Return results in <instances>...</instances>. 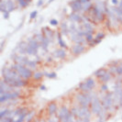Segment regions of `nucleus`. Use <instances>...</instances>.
I'll use <instances>...</instances> for the list:
<instances>
[{"label":"nucleus","mask_w":122,"mask_h":122,"mask_svg":"<svg viewBox=\"0 0 122 122\" xmlns=\"http://www.w3.org/2000/svg\"><path fill=\"white\" fill-rule=\"evenodd\" d=\"M10 67L12 68L13 70L17 71L18 73V74L21 76V78L24 80H29V79H30V78H32L33 73H34L32 72L31 69L28 68L27 66H24V65L16 63V62H14Z\"/></svg>","instance_id":"1"},{"label":"nucleus","mask_w":122,"mask_h":122,"mask_svg":"<svg viewBox=\"0 0 122 122\" xmlns=\"http://www.w3.org/2000/svg\"><path fill=\"white\" fill-rule=\"evenodd\" d=\"M103 108L107 111H112V109L115 107H114V100H113V92L107 91L106 92L103 97L101 98Z\"/></svg>","instance_id":"2"},{"label":"nucleus","mask_w":122,"mask_h":122,"mask_svg":"<svg viewBox=\"0 0 122 122\" xmlns=\"http://www.w3.org/2000/svg\"><path fill=\"white\" fill-rule=\"evenodd\" d=\"M96 86V81L93 78H87L85 82H82L78 85V88L81 92L83 93H87V92L93 91V89Z\"/></svg>","instance_id":"3"},{"label":"nucleus","mask_w":122,"mask_h":122,"mask_svg":"<svg viewBox=\"0 0 122 122\" xmlns=\"http://www.w3.org/2000/svg\"><path fill=\"white\" fill-rule=\"evenodd\" d=\"M90 109H91L92 114H93V115H97V116L99 114V112L103 109L101 98L99 97L97 95L93 98L91 104H90Z\"/></svg>","instance_id":"4"},{"label":"nucleus","mask_w":122,"mask_h":122,"mask_svg":"<svg viewBox=\"0 0 122 122\" xmlns=\"http://www.w3.org/2000/svg\"><path fill=\"white\" fill-rule=\"evenodd\" d=\"M41 48V44L37 41L34 38L29 39L28 41V49H27V54L28 55H37L38 51Z\"/></svg>","instance_id":"5"},{"label":"nucleus","mask_w":122,"mask_h":122,"mask_svg":"<svg viewBox=\"0 0 122 122\" xmlns=\"http://www.w3.org/2000/svg\"><path fill=\"white\" fill-rule=\"evenodd\" d=\"M21 96V92L19 90H15L10 93H6L4 95L0 96V103L4 104L6 102H8L10 100H14V99H18Z\"/></svg>","instance_id":"6"},{"label":"nucleus","mask_w":122,"mask_h":122,"mask_svg":"<svg viewBox=\"0 0 122 122\" xmlns=\"http://www.w3.org/2000/svg\"><path fill=\"white\" fill-rule=\"evenodd\" d=\"M15 9V3L13 0H1L0 3V11L2 13L12 12Z\"/></svg>","instance_id":"7"},{"label":"nucleus","mask_w":122,"mask_h":122,"mask_svg":"<svg viewBox=\"0 0 122 122\" xmlns=\"http://www.w3.org/2000/svg\"><path fill=\"white\" fill-rule=\"evenodd\" d=\"M70 113H71V110L69 109L66 106H61V107H60V109H59V111H58V113H57V117H58L59 121H63Z\"/></svg>","instance_id":"8"},{"label":"nucleus","mask_w":122,"mask_h":122,"mask_svg":"<svg viewBox=\"0 0 122 122\" xmlns=\"http://www.w3.org/2000/svg\"><path fill=\"white\" fill-rule=\"evenodd\" d=\"M93 115L91 112L90 107H80L79 106V111H78V116L77 118L78 119H82V118H91V116Z\"/></svg>","instance_id":"9"},{"label":"nucleus","mask_w":122,"mask_h":122,"mask_svg":"<svg viewBox=\"0 0 122 122\" xmlns=\"http://www.w3.org/2000/svg\"><path fill=\"white\" fill-rule=\"evenodd\" d=\"M13 91H15V87L7 85L3 80H1V82H0V96L4 95L6 93H10V92Z\"/></svg>","instance_id":"10"},{"label":"nucleus","mask_w":122,"mask_h":122,"mask_svg":"<svg viewBox=\"0 0 122 122\" xmlns=\"http://www.w3.org/2000/svg\"><path fill=\"white\" fill-rule=\"evenodd\" d=\"M70 6H71L73 12H75V13L80 12L83 9V5H82L81 0H73V2L70 3Z\"/></svg>","instance_id":"11"},{"label":"nucleus","mask_w":122,"mask_h":122,"mask_svg":"<svg viewBox=\"0 0 122 122\" xmlns=\"http://www.w3.org/2000/svg\"><path fill=\"white\" fill-rule=\"evenodd\" d=\"M27 49H28V42L26 41H20L17 45L15 51H18L19 54H27Z\"/></svg>","instance_id":"12"},{"label":"nucleus","mask_w":122,"mask_h":122,"mask_svg":"<svg viewBox=\"0 0 122 122\" xmlns=\"http://www.w3.org/2000/svg\"><path fill=\"white\" fill-rule=\"evenodd\" d=\"M71 51H72L73 54L80 55L86 51V47H85L84 44H75V45H73V47H72Z\"/></svg>","instance_id":"13"},{"label":"nucleus","mask_w":122,"mask_h":122,"mask_svg":"<svg viewBox=\"0 0 122 122\" xmlns=\"http://www.w3.org/2000/svg\"><path fill=\"white\" fill-rule=\"evenodd\" d=\"M47 111L50 117H53L56 115L57 111H58V105L56 104L55 102H51L48 104L47 107Z\"/></svg>","instance_id":"14"},{"label":"nucleus","mask_w":122,"mask_h":122,"mask_svg":"<svg viewBox=\"0 0 122 122\" xmlns=\"http://www.w3.org/2000/svg\"><path fill=\"white\" fill-rule=\"evenodd\" d=\"M92 12H93V15L95 17V20H97V21H103L104 20V13L101 12L96 6H93Z\"/></svg>","instance_id":"15"},{"label":"nucleus","mask_w":122,"mask_h":122,"mask_svg":"<svg viewBox=\"0 0 122 122\" xmlns=\"http://www.w3.org/2000/svg\"><path fill=\"white\" fill-rule=\"evenodd\" d=\"M29 61V59L23 54H17L16 56V58L14 59V62H16V63H18V64H21V65H24L26 66V64H27V62Z\"/></svg>","instance_id":"16"},{"label":"nucleus","mask_w":122,"mask_h":122,"mask_svg":"<svg viewBox=\"0 0 122 122\" xmlns=\"http://www.w3.org/2000/svg\"><path fill=\"white\" fill-rule=\"evenodd\" d=\"M66 51H64V49H57L54 51V52H53V56L56 57V58H58V59H64L65 57H66Z\"/></svg>","instance_id":"17"},{"label":"nucleus","mask_w":122,"mask_h":122,"mask_svg":"<svg viewBox=\"0 0 122 122\" xmlns=\"http://www.w3.org/2000/svg\"><path fill=\"white\" fill-rule=\"evenodd\" d=\"M42 30V34L44 35V37H46L47 39H49L51 41H52V40H53V31L51 30L49 28H47V27L43 28Z\"/></svg>","instance_id":"18"},{"label":"nucleus","mask_w":122,"mask_h":122,"mask_svg":"<svg viewBox=\"0 0 122 122\" xmlns=\"http://www.w3.org/2000/svg\"><path fill=\"white\" fill-rule=\"evenodd\" d=\"M111 79H112V73H110L109 71H107L101 78H99V81H100L102 84H107V83L108 81H110Z\"/></svg>","instance_id":"19"},{"label":"nucleus","mask_w":122,"mask_h":122,"mask_svg":"<svg viewBox=\"0 0 122 122\" xmlns=\"http://www.w3.org/2000/svg\"><path fill=\"white\" fill-rule=\"evenodd\" d=\"M50 42H51V41H50L49 39H47L46 37H44L43 38V40L41 41V48L43 50V51H48V46H49Z\"/></svg>","instance_id":"20"},{"label":"nucleus","mask_w":122,"mask_h":122,"mask_svg":"<svg viewBox=\"0 0 122 122\" xmlns=\"http://www.w3.org/2000/svg\"><path fill=\"white\" fill-rule=\"evenodd\" d=\"M69 18H70L73 22H80V21H82L81 16H80L78 13H75V12L72 13V14L69 16Z\"/></svg>","instance_id":"21"},{"label":"nucleus","mask_w":122,"mask_h":122,"mask_svg":"<svg viewBox=\"0 0 122 122\" xmlns=\"http://www.w3.org/2000/svg\"><path fill=\"white\" fill-rule=\"evenodd\" d=\"M57 40H58V44L59 46L61 47V49H67V44L64 42V41L62 40L61 38V33H58V36H57Z\"/></svg>","instance_id":"22"},{"label":"nucleus","mask_w":122,"mask_h":122,"mask_svg":"<svg viewBox=\"0 0 122 122\" xmlns=\"http://www.w3.org/2000/svg\"><path fill=\"white\" fill-rule=\"evenodd\" d=\"M107 72V70L106 68H100V69H98L97 71L95 72L94 75H95L96 77H97V78H101Z\"/></svg>","instance_id":"23"},{"label":"nucleus","mask_w":122,"mask_h":122,"mask_svg":"<svg viewBox=\"0 0 122 122\" xmlns=\"http://www.w3.org/2000/svg\"><path fill=\"white\" fill-rule=\"evenodd\" d=\"M61 34H63V35H68L70 33L69 27H68V25L65 22H63V23L61 24Z\"/></svg>","instance_id":"24"},{"label":"nucleus","mask_w":122,"mask_h":122,"mask_svg":"<svg viewBox=\"0 0 122 122\" xmlns=\"http://www.w3.org/2000/svg\"><path fill=\"white\" fill-rule=\"evenodd\" d=\"M35 114H36V111H35V110H31V111H30V112L28 113L27 117H26V118H25V122H31L32 121L33 117H35Z\"/></svg>","instance_id":"25"},{"label":"nucleus","mask_w":122,"mask_h":122,"mask_svg":"<svg viewBox=\"0 0 122 122\" xmlns=\"http://www.w3.org/2000/svg\"><path fill=\"white\" fill-rule=\"evenodd\" d=\"M43 76H44V73H41V72H35V73H33L32 78L35 80V81H40V80L42 79Z\"/></svg>","instance_id":"26"},{"label":"nucleus","mask_w":122,"mask_h":122,"mask_svg":"<svg viewBox=\"0 0 122 122\" xmlns=\"http://www.w3.org/2000/svg\"><path fill=\"white\" fill-rule=\"evenodd\" d=\"M26 66L28 68H30V69H31V70H34V69L37 68V62L35 61L29 60L28 62H27V64H26Z\"/></svg>","instance_id":"27"},{"label":"nucleus","mask_w":122,"mask_h":122,"mask_svg":"<svg viewBox=\"0 0 122 122\" xmlns=\"http://www.w3.org/2000/svg\"><path fill=\"white\" fill-rule=\"evenodd\" d=\"M11 110L8 109V108H6V109H2L0 111V118H4L6 117H8V115L10 114Z\"/></svg>","instance_id":"28"},{"label":"nucleus","mask_w":122,"mask_h":122,"mask_svg":"<svg viewBox=\"0 0 122 122\" xmlns=\"http://www.w3.org/2000/svg\"><path fill=\"white\" fill-rule=\"evenodd\" d=\"M82 5H83V9H82V11L87 12V11H89V10L92 8V3L91 2L84 3V4H82Z\"/></svg>","instance_id":"29"},{"label":"nucleus","mask_w":122,"mask_h":122,"mask_svg":"<svg viewBox=\"0 0 122 122\" xmlns=\"http://www.w3.org/2000/svg\"><path fill=\"white\" fill-rule=\"evenodd\" d=\"M78 111H79V106L78 107H73L71 108V113L73 115L74 117L77 118V116H78Z\"/></svg>","instance_id":"30"},{"label":"nucleus","mask_w":122,"mask_h":122,"mask_svg":"<svg viewBox=\"0 0 122 122\" xmlns=\"http://www.w3.org/2000/svg\"><path fill=\"white\" fill-rule=\"evenodd\" d=\"M110 73L112 74H117V65H115V64H111L109 66V69H108Z\"/></svg>","instance_id":"31"},{"label":"nucleus","mask_w":122,"mask_h":122,"mask_svg":"<svg viewBox=\"0 0 122 122\" xmlns=\"http://www.w3.org/2000/svg\"><path fill=\"white\" fill-rule=\"evenodd\" d=\"M17 1H18L19 6L22 7V8H24V7H26V6H29V4H30V3H28L26 0H17Z\"/></svg>","instance_id":"32"},{"label":"nucleus","mask_w":122,"mask_h":122,"mask_svg":"<svg viewBox=\"0 0 122 122\" xmlns=\"http://www.w3.org/2000/svg\"><path fill=\"white\" fill-rule=\"evenodd\" d=\"M44 75L48 78H51V79H54L57 77V73H44Z\"/></svg>","instance_id":"33"},{"label":"nucleus","mask_w":122,"mask_h":122,"mask_svg":"<svg viewBox=\"0 0 122 122\" xmlns=\"http://www.w3.org/2000/svg\"><path fill=\"white\" fill-rule=\"evenodd\" d=\"M105 33H103V32H98L97 34L96 35V40H99V41H102L103 39L105 38Z\"/></svg>","instance_id":"34"},{"label":"nucleus","mask_w":122,"mask_h":122,"mask_svg":"<svg viewBox=\"0 0 122 122\" xmlns=\"http://www.w3.org/2000/svg\"><path fill=\"white\" fill-rule=\"evenodd\" d=\"M100 91L101 92H107L108 91V86L107 84H102L101 86H100Z\"/></svg>","instance_id":"35"},{"label":"nucleus","mask_w":122,"mask_h":122,"mask_svg":"<svg viewBox=\"0 0 122 122\" xmlns=\"http://www.w3.org/2000/svg\"><path fill=\"white\" fill-rule=\"evenodd\" d=\"M0 122H14V118L6 117L4 118H0Z\"/></svg>","instance_id":"36"},{"label":"nucleus","mask_w":122,"mask_h":122,"mask_svg":"<svg viewBox=\"0 0 122 122\" xmlns=\"http://www.w3.org/2000/svg\"><path fill=\"white\" fill-rule=\"evenodd\" d=\"M85 38H86V41H87V42H89V43L91 42L92 41L94 40V39H93V34H88V33H87V34H86Z\"/></svg>","instance_id":"37"},{"label":"nucleus","mask_w":122,"mask_h":122,"mask_svg":"<svg viewBox=\"0 0 122 122\" xmlns=\"http://www.w3.org/2000/svg\"><path fill=\"white\" fill-rule=\"evenodd\" d=\"M117 74L122 75V62L117 65Z\"/></svg>","instance_id":"38"},{"label":"nucleus","mask_w":122,"mask_h":122,"mask_svg":"<svg viewBox=\"0 0 122 122\" xmlns=\"http://www.w3.org/2000/svg\"><path fill=\"white\" fill-rule=\"evenodd\" d=\"M37 15H38V11H37V10H35V11H33V12L30 13V19H34V18H37Z\"/></svg>","instance_id":"39"},{"label":"nucleus","mask_w":122,"mask_h":122,"mask_svg":"<svg viewBox=\"0 0 122 122\" xmlns=\"http://www.w3.org/2000/svg\"><path fill=\"white\" fill-rule=\"evenodd\" d=\"M50 24L51 25V26H57L58 25V20H56V19H51L50 20Z\"/></svg>","instance_id":"40"},{"label":"nucleus","mask_w":122,"mask_h":122,"mask_svg":"<svg viewBox=\"0 0 122 122\" xmlns=\"http://www.w3.org/2000/svg\"><path fill=\"white\" fill-rule=\"evenodd\" d=\"M79 122H90V118H88V117L82 118V119H79Z\"/></svg>","instance_id":"41"},{"label":"nucleus","mask_w":122,"mask_h":122,"mask_svg":"<svg viewBox=\"0 0 122 122\" xmlns=\"http://www.w3.org/2000/svg\"><path fill=\"white\" fill-rule=\"evenodd\" d=\"M3 16H4V18H5V19H8V18H9V12L3 13Z\"/></svg>","instance_id":"42"},{"label":"nucleus","mask_w":122,"mask_h":122,"mask_svg":"<svg viewBox=\"0 0 122 122\" xmlns=\"http://www.w3.org/2000/svg\"><path fill=\"white\" fill-rule=\"evenodd\" d=\"M112 1V3H113V5L115 6H118V4H119V1L118 0H111Z\"/></svg>","instance_id":"43"},{"label":"nucleus","mask_w":122,"mask_h":122,"mask_svg":"<svg viewBox=\"0 0 122 122\" xmlns=\"http://www.w3.org/2000/svg\"><path fill=\"white\" fill-rule=\"evenodd\" d=\"M47 122H60V121H59L58 117H57V119H53V118H51V117H50Z\"/></svg>","instance_id":"44"},{"label":"nucleus","mask_w":122,"mask_h":122,"mask_svg":"<svg viewBox=\"0 0 122 122\" xmlns=\"http://www.w3.org/2000/svg\"><path fill=\"white\" fill-rule=\"evenodd\" d=\"M43 0H39L38 1V3H37V6H41L43 5Z\"/></svg>","instance_id":"45"},{"label":"nucleus","mask_w":122,"mask_h":122,"mask_svg":"<svg viewBox=\"0 0 122 122\" xmlns=\"http://www.w3.org/2000/svg\"><path fill=\"white\" fill-rule=\"evenodd\" d=\"M41 90H44V91H45V90H47V88H46L45 86H41Z\"/></svg>","instance_id":"46"},{"label":"nucleus","mask_w":122,"mask_h":122,"mask_svg":"<svg viewBox=\"0 0 122 122\" xmlns=\"http://www.w3.org/2000/svg\"><path fill=\"white\" fill-rule=\"evenodd\" d=\"M91 0H81V2H82V4H84V3H87V2H90Z\"/></svg>","instance_id":"47"},{"label":"nucleus","mask_w":122,"mask_h":122,"mask_svg":"<svg viewBox=\"0 0 122 122\" xmlns=\"http://www.w3.org/2000/svg\"><path fill=\"white\" fill-rule=\"evenodd\" d=\"M97 122H105V121H104V120H102V119H99V118H98Z\"/></svg>","instance_id":"48"},{"label":"nucleus","mask_w":122,"mask_h":122,"mask_svg":"<svg viewBox=\"0 0 122 122\" xmlns=\"http://www.w3.org/2000/svg\"><path fill=\"white\" fill-rule=\"evenodd\" d=\"M52 1H53V0H49V1H48V4H50V3H51Z\"/></svg>","instance_id":"49"},{"label":"nucleus","mask_w":122,"mask_h":122,"mask_svg":"<svg viewBox=\"0 0 122 122\" xmlns=\"http://www.w3.org/2000/svg\"><path fill=\"white\" fill-rule=\"evenodd\" d=\"M26 1H27L28 3H30V2H31V0H26Z\"/></svg>","instance_id":"50"},{"label":"nucleus","mask_w":122,"mask_h":122,"mask_svg":"<svg viewBox=\"0 0 122 122\" xmlns=\"http://www.w3.org/2000/svg\"><path fill=\"white\" fill-rule=\"evenodd\" d=\"M74 122H79V119L77 118V119H76V120H75V121H74Z\"/></svg>","instance_id":"51"},{"label":"nucleus","mask_w":122,"mask_h":122,"mask_svg":"<svg viewBox=\"0 0 122 122\" xmlns=\"http://www.w3.org/2000/svg\"><path fill=\"white\" fill-rule=\"evenodd\" d=\"M118 7H119V6H118ZM120 8H121V11H122V6H121V7H120Z\"/></svg>","instance_id":"52"},{"label":"nucleus","mask_w":122,"mask_h":122,"mask_svg":"<svg viewBox=\"0 0 122 122\" xmlns=\"http://www.w3.org/2000/svg\"><path fill=\"white\" fill-rule=\"evenodd\" d=\"M34 122H38V121H34Z\"/></svg>","instance_id":"53"}]
</instances>
